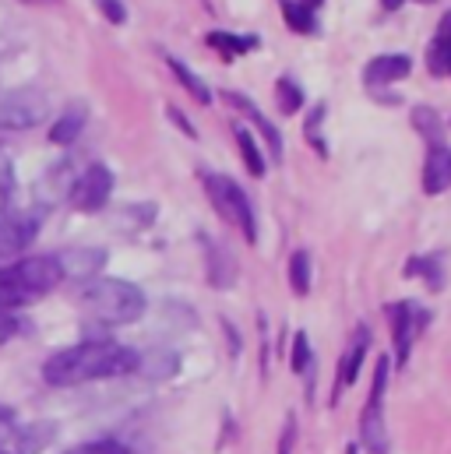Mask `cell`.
Instances as JSON below:
<instances>
[{"label": "cell", "mask_w": 451, "mask_h": 454, "mask_svg": "<svg viewBox=\"0 0 451 454\" xmlns=\"http://www.w3.org/2000/svg\"><path fill=\"white\" fill-rule=\"evenodd\" d=\"M138 370V352L120 345V341L99 339L71 345L43 363V380L53 387H71L85 380H107V377H123Z\"/></svg>", "instance_id": "obj_1"}, {"label": "cell", "mask_w": 451, "mask_h": 454, "mask_svg": "<svg viewBox=\"0 0 451 454\" xmlns=\"http://www.w3.org/2000/svg\"><path fill=\"white\" fill-rule=\"evenodd\" d=\"M82 307L99 325H134L145 314V293L123 278H92L82 289Z\"/></svg>", "instance_id": "obj_2"}, {"label": "cell", "mask_w": 451, "mask_h": 454, "mask_svg": "<svg viewBox=\"0 0 451 454\" xmlns=\"http://www.w3.org/2000/svg\"><path fill=\"white\" fill-rule=\"evenodd\" d=\"M0 282L21 300H36V296H46L50 289H57L64 282V271H60V261L53 254H43V257H25L11 268H0Z\"/></svg>", "instance_id": "obj_3"}, {"label": "cell", "mask_w": 451, "mask_h": 454, "mask_svg": "<svg viewBox=\"0 0 451 454\" xmlns=\"http://www.w3.org/2000/svg\"><path fill=\"white\" fill-rule=\"evenodd\" d=\"M202 184H205V191H209V201L216 205V212L223 215L226 223H233V226L243 232V239L247 243H257V219H254V205H250V198L243 194V187L236 184V180H229L223 173H202Z\"/></svg>", "instance_id": "obj_4"}, {"label": "cell", "mask_w": 451, "mask_h": 454, "mask_svg": "<svg viewBox=\"0 0 451 454\" xmlns=\"http://www.w3.org/2000/svg\"><path fill=\"white\" fill-rule=\"evenodd\" d=\"M388 370H392V359L381 356L377 366H374V384H370V398L360 412V441L367 454H388L392 448V437H388V427H384V387H388Z\"/></svg>", "instance_id": "obj_5"}, {"label": "cell", "mask_w": 451, "mask_h": 454, "mask_svg": "<svg viewBox=\"0 0 451 454\" xmlns=\"http://www.w3.org/2000/svg\"><path fill=\"white\" fill-rule=\"evenodd\" d=\"M50 114V99L39 89H11L0 96V130H28Z\"/></svg>", "instance_id": "obj_6"}, {"label": "cell", "mask_w": 451, "mask_h": 454, "mask_svg": "<svg viewBox=\"0 0 451 454\" xmlns=\"http://www.w3.org/2000/svg\"><path fill=\"white\" fill-rule=\"evenodd\" d=\"M384 314H388L392 341H395V366H406V359H409V352H413V341H416V335L427 328L431 314L420 310V307L409 303V300H402V303H388Z\"/></svg>", "instance_id": "obj_7"}, {"label": "cell", "mask_w": 451, "mask_h": 454, "mask_svg": "<svg viewBox=\"0 0 451 454\" xmlns=\"http://www.w3.org/2000/svg\"><path fill=\"white\" fill-rule=\"evenodd\" d=\"M110 194H113V173H110V166H103V162H92V166L67 187L71 208H78V212H99V208H107Z\"/></svg>", "instance_id": "obj_8"}, {"label": "cell", "mask_w": 451, "mask_h": 454, "mask_svg": "<svg viewBox=\"0 0 451 454\" xmlns=\"http://www.w3.org/2000/svg\"><path fill=\"white\" fill-rule=\"evenodd\" d=\"M39 232V215L32 212H0V264L18 257Z\"/></svg>", "instance_id": "obj_9"}, {"label": "cell", "mask_w": 451, "mask_h": 454, "mask_svg": "<svg viewBox=\"0 0 451 454\" xmlns=\"http://www.w3.org/2000/svg\"><path fill=\"white\" fill-rule=\"evenodd\" d=\"M367 348H370V332L360 325L352 332V341L345 348V356L338 359V370H336V395H332V405H338V398L356 384L360 370H363V359H367Z\"/></svg>", "instance_id": "obj_10"}, {"label": "cell", "mask_w": 451, "mask_h": 454, "mask_svg": "<svg viewBox=\"0 0 451 454\" xmlns=\"http://www.w3.org/2000/svg\"><path fill=\"white\" fill-rule=\"evenodd\" d=\"M409 71H413V60H409L406 53H384V57H374V60L367 64L363 85H367V89H384V85H392V82L409 78Z\"/></svg>", "instance_id": "obj_11"}, {"label": "cell", "mask_w": 451, "mask_h": 454, "mask_svg": "<svg viewBox=\"0 0 451 454\" xmlns=\"http://www.w3.org/2000/svg\"><path fill=\"white\" fill-rule=\"evenodd\" d=\"M427 194H445L451 187V148L445 141H434L427 148V162H423V176H420Z\"/></svg>", "instance_id": "obj_12"}, {"label": "cell", "mask_w": 451, "mask_h": 454, "mask_svg": "<svg viewBox=\"0 0 451 454\" xmlns=\"http://www.w3.org/2000/svg\"><path fill=\"white\" fill-rule=\"evenodd\" d=\"M57 261H60L64 278L71 275V278H89V282H92V278L99 275V268L107 264V250H96V247H78V250L60 254Z\"/></svg>", "instance_id": "obj_13"}, {"label": "cell", "mask_w": 451, "mask_h": 454, "mask_svg": "<svg viewBox=\"0 0 451 454\" xmlns=\"http://www.w3.org/2000/svg\"><path fill=\"white\" fill-rule=\"evenodd\" d=\"M226 103H229V106H236V110H243V114L254 120V127H257V130H261V137L268 141V152H272V155L282 162V148H286V145H282V134H279V127H275L272 120H265V114H261V110H257L250 99H243L240 92H226Z\"/></svg>", "instance_id": "obj_14"}, {"label": "cell", "mask_w": 451, "mask_h": 454, "mask_svg": "<svg viewBox=\"0 0 451 454\" xmlns=\"http://www.w3.org/2000/svg\"><path fill=\"white\" fill-rule=\"evenodd\" d=\"M85 116H89V110H85L82 103H78V106H71V110H64V116L50 127V141H53V145H71V141L82 134Z\"/></svg>", "instance_id": "obj_15"}, {"label": "cell", "mask_w": 451, "mask_h": 454, "mask_svg": "<svg viewBox=\"0 0 451 454\" xmlns=\"http://www.w3.org/2000/svg\"><path fill=\"white\" fill-rule=\"evenodd\" d=\"M166 64H170V71L177 74V82H180V85H184V89H187V92H191L198 103H205V106L212 103V92H209V85H205V82H202V78H198V74H194V71H191L184 60H177V57H166Z\"/></svg>", "instance_id": "obj_16"}, {"label": "cell", "mask_w": 451, "mask_h": 454, "mask_svg": "<svg viewBox=\"0 0 451 454\" xmlns=\"http://www.w3.org/2000/svg\"><path fill=\"white\" fill-rule=\"evenodd\" d=\"M451 64V14H445L438 35H434V46H431V71L434 74H448Z\"/></svg>", "instance_id": "obj_17"}, {"label": "cell", "mask_w": 451, "mask_h": 454, "mask_svg": "<svg viewBox=\"0 0 451 454\" xmlns=\"http://www.w3.org/2000/svg\"><path fill=\"white\" fill-rule=\"evenodd\" d=\"M282 18H286V21H289V28H293V32H300V35H311V32L318 28L314 11H311V7H304L300 0H282Z\"/></svg>", "instance_id": "obj_18"}, {"label": "cell", "mask_w": 451, "mask_h": 454, "mask_svg": "<svg viewBox=\"0 0 451 454\" xmlns=\"http://www.w3.org/2000/svg\"><path fill=\"white\" fill-rule=\"evenodd\" d=\"M209 257H212V286H216V289H229L233 278H236L233 257L226 254L223 247H216V243H209Z\"/></svg>", "instance_id": "obj_19"}, {"label": "cell", "mask_w": 451, "mask_h": 454, "mask_svg": "<svg viewBox=\"0 0 451 454\" xmlns=\"http://www.w3.org/2000/svg\"><path fill=\"white\" fill-rule=\"evenodd\" d=\"M138 370L152 380H162V377H173L177 373V356L173 352H155V356H138Z\"/></svg>", "instance_id": "obj_20"}, {"label": "cell", "mask_w": 451, "mask_h": 454, "mask_svg": "<svg viewBox=\"0 0 451 454\" xmlns=\"http://www.w3.org/2000/svg\"><path fill=\"white\" fill-rule=\"evenodd\" d=\"M289 286H293L297 296L311 293V254L307 250H293V257H289Z\"/></svg>", "instance_id": "obj_21"}, {"label": "cell", "mask_w": 451, "mask_h": 454, "mask_svg": "<svg viewBox=\"0 0 451 454\" xmlns=\"http://www.w3.org/2000/svg\"><path fill=\"white\" fill-rule=\"evenodd\" d=\"M293 370L300 377H307V391H311V384H314V352H311V339L304 332L293 335Z\"/></svg>", "instance_id": "obj_22"}, {"label": "cell", "mask_w": 451, "mask_h": 454, "mask_svg": "<svg viewBox=\"0 0 451 454\" xmlns=\"http://www.w3.org/2000/svg\"><path fill=\"white\" fill-rule=\"evenodd\" d=\"M236 145H240V155H243L247 169L254 176H265V155H261V148H257V141H254V134L247 127H236Z\"/></svg>", "instance_id": "obj_23"}, {"label": "cell", "mask_w": 451, "mask_h": 454, "mask_svg": "<svg viewBox=\"0 0 451 454\" xmlns=\"http://www.w3.org/2000/svg\"><path fill=\"white\" fill-rule=\"evenodd\" d=\"M413 123H416V130L427 137V145L445 141V123H441V116L434 114L431 106H416V110H413Z\"/></svg>", "instance_id": "obj_24"}, {"label": "cell", "mask_w": 451, "mask_h": 454, "mask_svg": "<svg viewBox=\"0 0 451 454\" xmlns=\"http://www.w3.org/2000/svg\"><path fill=\"white\" fill-rule=\"evenodd\" d=\"M209 43H212L216 50H223L226 57H236V53L257 50V35H243V39H236V35H229V32H212V35H209Z\"/></svg>", "instance_id": "obj_25"}, {"label": "cell", "mask_w": 451, "mask_h": 454, "mask_svg": "<svg viewBox=\"0 0 451 454\" xmlns=\"http://www.w3.org/2000/svg\"><path fill=\"white\" fill-rule=\"evenodd\" d=\"M275 92H279V110H282V116H293L304 106V92H300V85L293 78H279L275 82Z\"/></svg>", "instance_id": "obj_26"}, {"label": "cell", "mask_w": 451, "mask_h": 454, "mask_svg": "<svg viewBox=\"0 0 451 454\" xmlns=\"http://www.w3.org/2000/svg\"><path fill=\"white\" fill-rule=\"evenodd\" d=\"M406 275H423L431 282V289H441V257L431 254V257H413Z\"/></svg>", "instance_id": "obj_27"}, {"label": "cell", "mask_w": 451, "mask_h": 454, "mask_svg": "<svg viewBox=\"0 0 451 454\" xmlns=\"http://www.w3.org/2000/svg\"><path fill=\"white\" fill-rule=\"evenodd\" d=\"M325 114H328V106H325V103H318V106H314V114L307 116V123H304V134H307V141L318 148V155H321V159H328V145H325V137H321Z\"/></svg>", "instance_id": "obj_28"}, {"label": "cell", "mask_w": 451, "mask_h": 454, "mask_svg": "<svg viewBox=\"0 0 451 454\" xmlns=\"http://www.w3.org/2000/svg\"><path fill=\"white\" fill-rule=\"evenodd\" d=\"M18 434H21V427H18V416H14V409L0 405V448H7V444H18Z\"/></svg>", "instance_id": "obj_29"}, {"label": "cell", "mask_w": 451, "mask_h": 454, "mask_svg": "<svg viewBox=\"0 0 451 454\" xmlns=\"http://www.w3.org/2000/svg\"><path fill=\"white\" fill-rule=\"evenodd\" d=\"M11 191H14V162H11L7 152H0V212L7 208Z\"/></svg>", "instance_id": "obj_30"}, {"label": "cell", "mask_w": 451, "mask_h": 454, "mask_svg": "<svg viewBox=\"0 0 451 454\" xmlns=\"http://www.w3.org/2000/svg\"><path fill=\"white\" fill-rule=\"evenodd\" d=\"M67 454H131L123 444H116V441H96V444H82V448H75V451Z\"/></svg>", "instance_id": "obj_31"}, {"label": "cell", "mask_w": 451, "mask_h": 454, "mask_svg": "<svg viewBox=\"0 0 451 454\" xmlns=\"http://www.w3.org/2000/svg\"><path fill=\"white\" fill-rule=\"evenodd\" d=\"M96 4H99V11L110 18L113 25H123V21H127V11H123L120 0H96Z\"/></svg>", "instance_id": "obj_32"}, {"label": "cell", "mask_w": 451, "mask_h": 454, "mask_svg": "<svg viewBox=\"0 0 451 454\" xmlns=\"http://www.w3.org/2000/svg\"><path fill=\"white\" fill-rule=\"evenodd\" d=\"M293 441H297V419L286 416V427H282V437H279V454H293Z\"/></svg>", "instance_id": "obj_33"}, {"label": "cell", "mask_w": 451, "mask_h": 454, "mask_svg": "<svg viewBox=\"0 0 451 454\" xmlns=\"http://www.w3.org/2000/svg\"><path fill=\"white\" fill-rule=\"evenodd\" d=\"M18 335V317L14 314H0V345Z\"/></svg>", "instance_id": "obj_34"}, {"label": "cell", "mask_w": 451, "mask_h": 454, "mask_svg": "<svg viewBox=\"0 0 451 454\" xmlns=\"http://www.w3.org/2000/svg\"><path fill=\"white\" fill-rule=\"evenodd\" d=\"M300 4H304V7H311V11H314V7H318V4H321V0H300Z\"/></svg>", "instance_id": "obj_35"}, {"label": "cell", "mask_w": 451, "mask_h": 454, "mask_svg": "<svg viewBox=\"0 0 451 454\" xmlns=\"http://www.w3.org/2000/svg\"><path fill=\"white\" fill-rule=\"evenodd\" d=\"M21 4H60V0H21Z\"/></svg>", "instance_id": "obj_36"}, {"label": "cell", "mask_w": 451, "mask_h": 454, "mask_svg": "<svg viewBox=\"0 0 451 454\" xmlns=\"http://www.w3.org/2000/svg\"><path fill=\"white\" fill-rule=\"evenodd\" d=\"M399 4H402V0H384V7H388V11H395Z\"/></svg>", "instance_id": "obj_37"}, {"label": "cell", "mask_w": 451, "mask_h": 454, "mask_svg": "<svg viewBox=\"0 0 451 454\" xmlns=\"http://www.w3.org/2000/svg\"><path fill=\"white\" fill-rule=\"evenodd\" d=\"M0 454H11V451H7V448H0Z\"/></svg>", "instance_id": "obj_38"}, {"label": "cell", "mask_w": 451, "mask_h": 454, "mask_svg": "<svg viewBox=\"0 0 451 454\" xmlns=\"http://www.w3.org/2000/svg\"><path fill=\"white\" fill-rule=\"evenodd\" d=\"M349 454H356V448H349Z\"/></svg>", "instance_id": "obj_39"}, {"label": "cell", "mask_w": 451, "mask_h": 454, "mask_svg": "<svg viewBox=\"0 0 451 454\" xmlns=\"http://www.w3.org/2000/svg\"><path fill=\"white\" fill-rule=\"evenodd\" d=\"M448 74H451V64H448Z\"/></svg>", "instance_id": "obj_40"}]
</instances>
